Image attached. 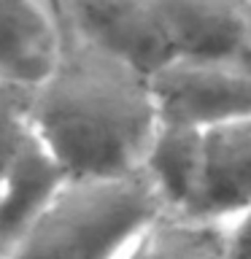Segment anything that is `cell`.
Masks as SVG:
<instances>
[{
	"label": "cell",
	"mask_w": 251,
	"mask_h": 259,
	"mask_svg": "<svg viewBox=\"0 0 251 259\" xmlns=\"http://www.w3.org/2000/svg\"><path fill=\"white\" fill-rule=\"evenodd\" d=\"M151 89L162 124L205 133L251 119V60H173Z\"/></svg>",
	"instance_id": "cell-3"
},
{
	"label": "cell",
	"mask_w": 251,
	"mask_h": 259,
	"mask_svg": "<svg viewBox=\"0 0 251 259\" xmlns=\"http://www.w3.org/2000/svg\"><path fill=\"white\" fill-rule=\"evenodd\" d=\"M0 259H3V256H0Z\"/></svg>",
	"instance_id": "cell-13"
},
{
	"label": "cell",
	"mask_w": 251,
	"mask_h": 259,
	"mask_svg": "<svg viewBox=\"0 0 251 259\" xmlns=\"http://www.w3.org/2000/svg\"><path fill=\"white\" fill-rule=\"evenodd\" d=\"M62 16L108 52L154 76L173 62L159 0H116V3H60Z\"/></svg>",
	"instance_id": "cell-4"
},
{
	"label": "cell",
	"mask_w": 251,
	"mask_h": 259,
	"mask_svg": "<svg viewBox=\"0 0 251 259\" xmlns=\"http://www.w3.org/2000/svg\"><path fill=\"white\" fill-rule=\"evenodd\" d=\"M251 208V119L202 133V178L192 219L227 224Z\"/></svg>",
	"instance_id": "cell-7"
},
{
	"label": "cell",
	"mask_w": 251,
	"mask_h": 259,
	"mask_svg": "<svg viewBox=\"0 0 251 259\" xmlns=\"http://www.w3.org/2000/svg\"><path fill=\"white\" fill-rule=\"evenodd\" d=\"M159 124L151 76L62 16L60 60L52 76L30 92V130L65 178L121 181L141 176Z\"/></svg>",
	"instance_id": "cell-1"
},
{
	"label": "cell",
	"mask_w": 251,
	"mask_h": 259,
	"mask_svg": "<svg viewBox=\"0 0 251 259\" xmlns=\"http://www.w3.org/2000/svg\"><path fill=\"white\" fill-rule=\"evenodd\" d=\"M141 176L165 213L189 216L202 178V130L159 124Z\"/></svg>",
	"instance_id": "cell-9"
},
{
	"label": "cell",
	"mask_w": 251,
	"mask_h": 259,
	"mask_svg": "<svg viewBox=\"0 0 251 259\" xmlns=\"http://www.w3.org/2000/svg\"><path fill=\"white\" fill-rule=\"evenodd\" d=\"M224 259H251V208L224 224Z\"/></svg>",
	"instance_id": "cell-12"
},
{
	"label": "cell",
	"mask_w": 251,
	"mask_h": 259,
	"mask_svg": "<svg viewBox=\"0 0 251 259\" xmlns=\"http://www.w3.org/2000/svg\"><path fill=\"white\" fill-rule=\"evenodd\" d=\"M159 202L143 176L70 181L3 259H119Z\"/></svg>",
	"instance_id": "cell-2"
},
{
	"label": "cell",
	"mask_w": 251,
	"mask_h": 259,
	"mask_svg": "<svg viewBox=\"0 0 251 259\" xmlns=\"http://www.w3.org/2000/svg\"><path fill=\"white\" fill-rule=\"evenodd\" d=\"M70 181L35 135H27L0 189V256H6Z\"/></svg>",
	"instance_id": "cell-8"
},
{
	"label": "cell",
	"mask_w": 251,
	"mask_h": 259,
	"mask_svg": "<svg viewBox=\"0 0 251 259\" xmlns=\"http://www.w3.org/2000/svg\"><path fill=\"white\" fill-rule=\"evenodd\" d=\"M173 60H251V0H159Z\"/></svg>",
	"instance_id": "cell-5"
},
{
	"label": "cell",
	"mask_w": 251,
	"mask_h": 259,
	"mask_svg": "<svg viewBox=\"0 0 251 259\" xmlns=\"http://www.w3.org/2000/svg\"><path fill=\"white\" fill-rule=\"evenodd\" d=\"M119 259H224V224L159 210Z\"/></svg>",
	"instance_id": "cell-10"
},
{
	"label": "cell",
	"mask_w": 251,
	"mask_h": 259,
	"mask_svg": "<svg viewBox=\"0 0 251 259\" xmlns=\"http://www.w3.org/2000/svg\"><path fill=\"white\" fill-rule=\"evenodd\" d=\"M62 52V16L57 3L3 0L0 3V81L38 89L52 76Z\"/></svg>",
	"instance_id": "cell-6"
},
{
	"label": "cell",
	"mask_w": 251,
	"mask_h": 259,
	"mask_svg": "<svg viewBox=\"0 0 251 259\" xmlns=\"http://www.w3.org/2000/svg\"><path fill=\"white\" fill-rule=\"evenodd\" d=\"M30 135V92L0 81V189Z\"/></svg>",
	"instance_id": "cell-11"
}]
</instances>
